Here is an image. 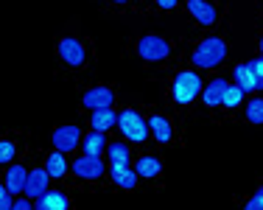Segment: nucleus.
Instances as JSON below:
<instances>
[{
    "mask_svg": "<svg viewBox=\"0 0 263 210\" xmlns=\"http://www.w3.org/2000/svg\"><path fill=\"white\" fill-rule=\"evenodd\" d=\"M202 79H199V73L193 70H185V73H177V79H174V101L177 104H191L193 98L202 92Z\"/></svg>",
    "mask_w": 263,
    "mask_h": 210,
    "instance_id": "1",
    "label": "nucleus"
},
{
    "mask_svg": "<svg viewBox=\"0 0 263 210\" xmlns=\"http://www.w3.org/2000/svg\"><path fill=\"white\" fill-rule=\"evenodd\" d=\"M224 56H227V45H224V40L210 36V40H204L202 45L193 51V65L196 67H216Z\"/></svg>",
    "mask_w": 263,
    "mask_h": 210,
    "instance_id": "2",
    "label": "nucleus"
},
{
    "mask_svg": "<svg viewBox=\"0 0 263 210\" xmlns=\"http://www.w3.org/2000/svg\"><path fill=\"white\" fill-rule=\"evenodd\" d=\"M118 126L126 135V140H135V143H143L148 138V123L135 112V109H123L121 118H118Z\"/></svg>",
    "mask_w": 263,
    "mask_h": 210,
    "instance_id": "3",
    "label": "nucleus"
},
{
    "mask_svg": "<svg viewBox=\"0 0 263 210\" xmlns=\"http://www.w3.org/2000/svg\"><path fill=\"white\" fill-rule=\"evenodd\" d=\"M137 53H140L146 62H162L168 53H171V45H168L162 36H152V34H148V36H143V40L137 42Z\"/></svg>",
    "mask_w": 263,
    "mask_h": 210,
    "instance_id": "4",
    "label": "nucleus"
},
{
    "mask_svg": "<svg viewBox=\"0 0 263 210\" xmlns=\"http://www.w3.org/2000/svg\"><path fill=\"white\" fill-rule=\"evenodd\" d=\"M79 143H81V129L79 126H59L53 132V146H56V151H62V154L73 151Z\"/></svg>",
    "mask_w": 263,
    "mask_h": 210,
    "instance_id": "5",
    "label": "nucleus"
},
{
    "mask_svg": "<svg viewBox=\"0 0 263 210\" xmlns=\"http://www.w3.org/2000/svg\"><path fill=\"white\" fill-rule=\"evenodd\" d=\"M73 171H76L81 180H98V177H104V163H101V157L84 154V157H79L73 163Z\"/></svg>",
    "mask_w": 263,
    "mask_h": 210,
    "instance_id": "6",
    "label": "nucleus"
},
{
    "mask_svg": "<svg viewBox=\"0 0 263 210\" xmlns=\"http://www.w3.org/2000/svg\"><path fill=\"white\" fill-rule=\"evenodd\" d=\"M233 76H235V84L241 87L243 92H255V90H263V82L258 76H255V70H252V65H235V70H233Z\"/></svg>",
    "mask_w": 263,
    "mask_h": 210,
    "instance_id": "7",
    "label": "nucleus"
},
{
    "mask_svg": "<svg viewBox=\"0 0 263 210\" xmlns=\"http://www.w3.org/2000/svg\"><path fill=\"white\" fill-rule=\"evenodd\" d=\"M59 56L65 59L67 65L79 67V65H84V45H81L79 40L65 36V40H59Z\"/></svg>",
    "mask_w": 263,
    "mask_h": 210,
    "instance_id": "8",
    "label": "nucleus"
},
{
    "mask_svg": "<svg viewBox=\"0 0 263 210\" xmlns=\"http://www.w3.org/2000/svg\"><path fill=\"white\" fill-rule=\"evenodd\" d=\"M109 180H115L118 188L132 190L137 185V171H132L129 163H112L109 165Z\"/></svg>",
    "mask_w": 263,
    "mask_h": 210,
    "instance_id": "9",
    "label": "nucleus"
},
{
    "mask_svg": "<svg viewBox=\"0 0 263 210\" xmlns=\"http://www.w3.org/2000/svg\"><path fill=\"white\" fill-rule=\"evenodd\" d=\"M48 180H51V174H48V168H34V171H28L26 190H23V194H26V196H31V199H36L40 194H45V190H48Z\"/></svg>",
    "mask_w": 263,
    "mask_h": 210,
    "instance_id": "10",
    "label": "nucleus"
},
{
    "mask_svg": "<svg viewBox=\"0 0 263 210\" xmlns=\"http://www.w3.org/2000/svg\"><path fill=\"white\" fill-rule=\"evenodd\" d=\"M67 196L59 194V190H45V194H40L34 199V207L36 210H67Z\"/></svg>",
    "mask_w": 263,
    "mask_h": 210,
    "instance_id": "11",
    "label": "nucleus"
},
{
    "mask_svg": "<svg viewBox=\"0 0 263 210\" xmlns=\"http://www.w3.org/2000/svg\"><path fill=\"white\" fill-rule=\"evenodd\" d=\"M230 84L224 82V79H213V82L208 84V87H202V98L208 107H218V104L224 101V92H227Z\"/></svg>",
    "mask_w": 263,
    "mask_h": 210,
    "instance_id": "12",
    "label": "nucleus"
},
{
    "mask_svg": "<svg viewBox=\"0 0 263 210\" xmlns=\"http://www.w3.org/2000/svg\"><path fill=\"white\" fill-rule=\"evenodd\" d=\"M187 9H191V14L196 17L202 26H213V23H216V9H213L208 0H187Z\"/></svg>",
    "mask_w": 263,
    "mask_h": 210,
    "instance_id": "13",
    "label": "nucleus"
},
{
    "mask_svg": "<svg viewBox=\"0 0 263 210\" xmlns=\"http://www.w3.org/2000/svg\"><path fill=\"white\" fill-rule=\"evenodd\" d=\"M26 180H28V171L23 168V165H11L9 174H6V188H9V194H23L26 190Z\"/></svg>",
    "mask_w": 263,
    "mask_h": 210,
    "instance_id": "14",
    "label": "nucleus"
},
{
    "mask_svg": "<svg viewBox=\"0 0 263 210\" xmlns=\"http://www.w3.org/2000/svg\"><path fill=\"white\" fill-rule=\"evenodd\" d=\"M84 107L90 109H101V107H112V90L109 87H96L84 96Z\"/></svg>",
    "mask_w": 263,
    "mask_h": 210,
    "instance_id": "15",
    "label": "nucleus"
},
{
    "mask_svg": "<svg viewBox=\"0 0 263 210\" xmlns=\"http://www.w3.org/2000/svg\"><path fill=\"white\" fill-rule=\"evenodd\" d=\"M81 149H84V154H92V157H101V154H104V149H106L104 132H98V129H92V132L87 135L84 140H81Z\"/></svg>",
    "mask_w": 263,
    "mask_h": 210,
    "instance_id": "16",
    "label": "nucleus"
},
{
    "mask_svg": "<svg viewBox=\"0 0 263 210\" xmlns=\"http://www.w3.org/2000/svg\"><path fill=\"white\" fill-rule=\"evenodd\" d=\"M115 112H112V107H101V109H92V129H98V132H106V129L115 126Z\"/></svg>",
    "mask_w": 263,
    "mask_h": 210,
    "instance_id": "17",
    "label": "nucleus"
},
{
    "mask_svg": "<svg viewBox=\"0 0 263 210\" xmlns=\"http://www.w3.org/2000/svg\"><path fill=\"white\" fill-rule=\"evenodd\" d=\"M148 129H152L154 140H160V143H168V140H171V123L162 118V115H152Z\"/></svg>",
    "mask_w": 263,
    "mask_h": 210,
    "instance_id": "18",
    "label": "nucleus"
},
{
    "mask_svg": "<svg viewBox=\"0 0 263 210\" xmlns=\"http://www.w3.org/2000/svg\"><path fill=\"white\" fill-rule=\"evenodd\" d=\"M162 171V163L157 157H140L137 160V177H146V180H154Z\"/></svg>",
    "mask_w": 263,
    "mask_h": 210,
    "instance_id": "19",
    "label": "nucleus"
},
{
    "mask_svg": "<svg viewBox=\"0 0 263 210\" xmlns=\"http://www.w3.org/2000/svg\"><path fill=\"white\" fill-rule=\"evenodd\" d=\"M45 168H48V174H51V180H59V177H65V171H67L65 154H62V151H53L51 157H48Z\"/></svg>",
    "mask_w": 263,
    "mask_h": 210,
    "instance_id": "20",
    "label": "nucleus"
},
{
    "mask_svg": "<svg viewBox=\"0 0 263 210\" xmlns=\"http://www.w3.org/2000/svg\"><path fill=\"white\" fill-rule=\"evenodd\" d=\"M247 121L249 123H263V98H252L247 104Z\"/></svg>",
    "mask_w": 263,
    "mask_h": 210,
    "instance_id": "21",
    "label": "nucleus"
},
{
    "mask_svg": "<svg viewBox=\"0 0 263 210\" xmlns=\"http://www.w3.org/2000/svg\"><path fill=\"white\" fill-rule=\"evenodd\" d=\"M241 98H243V90L238 87V84H230L227 87V92H224V107H238V104H241Z\"/></svg>",
    "mask_w": 263,
    "mask_h": 210,
    "instance_id": "22",
    "label": "nucleus"
},
{
    "mask_svg": "<svg viewBox=\"0 0 263 210\" xmlns=\"http://www.w3.org/2000/svg\"><path fill=\"white\" fill-rule=\"evenodd\" d=\"M109 157L112 163H129V149L123 143H109Z\"/></svg>",
    "mask_w": 263,
    "mask_h": 210,
    "instance_id": "23",
    "label": "nucleus"
},
{
    "mask_svg": "<svg viewBox=\"0 0 263 210\" xmlns=\"http://www.w3.org/2000/svg\"><path fill=\"white\" fill-rule=\"evenodd\" d=\"M11 160H14V143L0 140V163H11Z\"/></svg>",
    "mask_w": 263,
    "mask_h": 210,
    "instance_id": "24",
    "label": "nucleus"
},
{
    "mask_svg": "<svg viewBox=\"0 0 263 210\" xmlns=\"http://www.w3.org/2000/svg\"><path fill=\"white\" fill-rule=\"evenodd\" d=\"M11 207V194L6 185H0V210H9Z\"/></svg>",
    "mask_w": 263,
    "mask_h": 210,
    "instance_id": "25",
    "label": "nucleus"
},
{
    "mask_svg": "<svg viewBox=\"0 0 263 210\" xmlns=\"http://www.w3.org/2000/svg\"><path fill=\"white\" fill-rule=\"evenodd\" d=\"M247 210H263V199H260V196H258V194H255V196H252V199H249V202H247Z\"/></svg>",
    "mask_w": 263,
    "mask_h": 210,
    "instance_id": "26",
    "label": "nucleus"
},
{
    "mask_svg": "<svg viewBox=\"0 0 263 210\" xmlns=\"http://www.w3.org/2000/svg\"><path fill=\"white\" fill-rule=\"evenodd\" d=\"M249 65H252V70H255V76L260 79L263 82V59H255V62H249Z\"/></svg>",
    "mask_w": 263,
    "mask_h": 210,
    "instance_id": "27",
    "label": "nucleus"
},
{
    "mask_svg": "<svg viewBox=\"0 0 263 210\" xmlns=\"http://www.w3.org/2000/svg\"><path fill=\"white\" fill-rule=\"evenodd\" d=\"M11 207H14V210H28V207H31V202L20 199V202H11Z\"/></svg>",
    "mask_w": 263,
    "mask_h": 210,
    "instance_id": "28",
    "label": "nucleus"
},
{
    "mask_svg": "<svg viewBox=\"0 0 263 210\" xmlns=\"http://www.w3.org/2000/svg\"><path fill=\"white\" fill-rule=\"evenodd\" d=\"M160 3V9H174V6H177V0H157Z\"/></svg>",
    "mask_w": 263,
    "mask_h": 210,
    "instance_id": "29",
    "label": "nucleus"
},
{
    "mask_svg": "<svg viewBox=\"0 0 263 210\" xmlns=\"http://www.w3.org/2000/svg\"><path fill=\"white\" fill-rule=\"evenodd\" d=\"M258 196H260V199H263V185H260V188H258Z\"/></svg>",
    "mask_w": 263,
    "mask_h": 210,
    "instance_id": "30",
    "label": "nucleus"
},
{
    "mask_svg": "<svg viewBox=\"0 0 263 210\" xmlns=\"http://www.w3.org/2000/svg\"><path fill=\"white\" fill-rule=\"evenodd\" d=\"M115 3H126V0H115Z\"/></svg>",
    "mask_w": 263,
    "mask_h": 210,
    "instance_id": "31",
    "label": "nucleus"
},
{
    "mask_svg": "<svg viewBox=\"0 0 263 210\" xmlns=\"http://www.w3.org/2000/svg\"><path fill=\"white\" fill-rule=\"evenodd\" d=\"M260 48H263V40H260Z\"/></svg>",
    "mask_w": 263,
    "mask_h": 210,
    "instance_id": "32",
    "label": "nucleus"
}]
</instances>
